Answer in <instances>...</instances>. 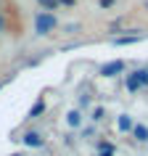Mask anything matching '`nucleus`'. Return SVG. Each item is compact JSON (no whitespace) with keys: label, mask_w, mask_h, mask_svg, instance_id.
<instances>
[{"label":"nucleus","mask_w":148,"mask_h":156,"mask_svg":"<svg viewBox=\"0 0 148 156\" xmlns=\"http://www.w3.org/2000/svg\"><path fill=\"white\" fill-rule=\"evenodd\" d=\"M0 32H5V16L0 13Z\"/></svg>","instance_id":"15"},{"label":"nucleus","mask_w":148,"mask_h":156,"mask_svg":"<svg viewBox=\"0 0 148 156\" xmlns=\"http://www.w3.org/2000/svg\"><path fill=\"white\" fill-rule=\"evenodd\" d=\"M82 122H85V119H82V111H79V108H72V111L66 114V124H69L72 130H79Z\"/></svg>","instance_id":"6"},{"label":"nucleus","mask_w":148,"mask_h":156,"mask_svg":"<svg viewBox=\"0 0 148 156\" xmlns=\"http://www.w3.org/2000/svg\"><path fill=\"white\" fill-rule=\"evenodd\" d=\"M124 85L130 93H138L140 87H148V69H135L124 77Z\"/></svg>","instance_id":"2"},{"label":"nucleus","mask_w":148,"mask_h":156,"mask_svg":"<svg viewBox=\"0 0 148 156\" xmlns=\"http://www.w3.org/2000/svg\"><path fill=\"white\" fill-rule=\"evenodd\" d=\"M58 27V16L50 11H40L34 16V32L37 34H53V29Z\"/></svg>","instance_id":"1"},{"label":"nucleus","mask_w":148,"mask_h":156,"mask_svg":"<svg viewBox=\"0 0 148 156\" xmlns=\"http://www.w3.org/2000/svg\"><path fill=\"white\" fill-rule=\"evenodd\" d=\"M45 108H48V103H45V98H37V101L32 103V108L26 111V116H24V119H29V122H32V119H40V116L45 114Z\"/></svg>","instance_id":"5"},{"label":"nucleus","mask_w":148,"mask_h":156,"mask_svg":"<svg viewBox=\"0 0 148 156\" xmlns=\"http://www.w3.org/2000/svg\"><path fill=\"white\" fill-rule=\"evenodd\" d=\"M114 154H116L114 143H108V140H100L98 143V156H114Z\"/></svg>","instance_id":"9"},{"label":"nucleus","mask_w":148,"mask_h":156,"mask_svg":"<svg viewBox=\"0 0 148 156\" xmlns=\"http://www.w3.org/2000/svg\"><path fill=\"white\" fill-rule=\"evenodd\" d=\"M3 87H5V82H0V90H3Z\"/></svg>","instance_id":"17"},{"label":"nucleus","mask_w":148,"mask_h":156,"mask_svg":"<svg viewBox=\"0 0 148 156\" xmlns=\"http://www.w3.org/2000/svg\"><path fill=\"white\" fill-rule=\"evenodd\" d=\"M108 5H114V0H100V8H108Z\"/></svg>","instance_id":"14"},{"label":"nucleus","mask_w":148,"mask_h":156,"mask_svg":"<svg viewBox=\"0 0 148 156\" xmlns=\"http://www.w3.org/2000/svg\"><path fill=\"white\" fill-rule=\"evenodd\" d=\"M119 74H124V61H122V58L108 61V64L100 66V77H106V80H111V77H119Z\"/></svg>","instance_id":"3"},{"label":"nucleus","mask_w":148,"mask_h":156,"mask_svg":"<svg viewBox=\"0 0 148 156\" xmlns=\"http://www.w3.org/2000/svg\"><path fill=\"white\" fill-rule=\"evenodd\" d=\"M138 40H140V34H124V37H114V45H132Z\"/></svg>","instance_id":"10"},{"label":"nucleus","mask_w":148,"mask_h":156,"mask_svg":"<svg viewBox=\"0 0 148 156\" xmlns=\"http://www.w3.org/2000/svg\"><path fill=\"white\" fill-rule=\"evenodd\" d=\"M132 135H135V140H140V143H148V127L146 124H135V127H132Z\"/></svg>","instance_id":"8"},{"label":"nucleus","mask_w":148,"mask_h":156,"mask_svg":"<svg viewBox=\"0 0 148 156\" xmlns=\"http://www.w3.org/2000/svg\"><path fill=\"white\" fill-rule=\"evenodd\" d=\"M58 5H74V0H58Z\"/></svg>","instance_id":"16"},{"label":"nucleus","mask_w":148,"mask_h":156,"mask_svg":"<svg viewBox=\"0 0 148 156\" xmlns=\"http://www.w3.org/2000/svg\"><path fill=\"white\" fill-rule=\"evenodd\" d=\"M37 3L42 5V11H50V13L58 8V0H37Z\"/></svg>","instance_id":"11"},{"label":"nucleus","mask_w":148,"mask_h":156,"mask_svg":"<svg viewBox=\"0 0 148 156\" xmlns=\"http://www.w3.org/2000/svg\"><path fill=\"white\" fill-rule=\"evenodd\" d=\"M21 143H24L26 148H45V135L37 130H29L21 135Z\"/></svg>","instance_id":"4"},{"label":"nucleus","mask_w":148,"mask_h":156,"mask_svg":"<svg viewBox=\"0 0 148 156\" xmlns=\"http://www.w3.org/2000/svg\"><path fill=\"white\" fill-rule=\"evenodd\" d=\"M87 103H90V98H87V95H79V108H85Z\"/></svg>","instance_id":"13"},{"label":"nucleus","mask_w":148,"mask_h":156,"mask_svg":"<svg viewBox=\"0 0 148 156\" xmlns=\"http://www.w3.org/2000/svg\"><path fill=\"white\" fill-rule=\"evenodd\" d=\"M116 127H119V132H132L135 122H132V116H130V114H122L119 119H116Z\"/></svg>","instance_id":"7"},{"label":"nucleus","mask_w":148,"mask_h":156,"mask_svg":"<svg viewBox=\"0 0 148 156\" xmlns=\"http://www.w3.org/2000/svg\"><path fill=\"white\" fill-rule=\"evenodd\" d=\"M11 156H21V154H11Z\"/></svg>","instance_id":"18"},{"label":"nucleus","mask_w":148,"mask_h":156,"mask_svg":"<svg viewBox=\"0 0 148 156\" xmlns=\"http://www.w3.org/2000/svg\"><path fill=\"white\" fill-rule=\"evenodd\" d=\"M106 119V108L98 106V108H93V122H103Z\"/></svg>","instance_id":"12"}]
</instances>
